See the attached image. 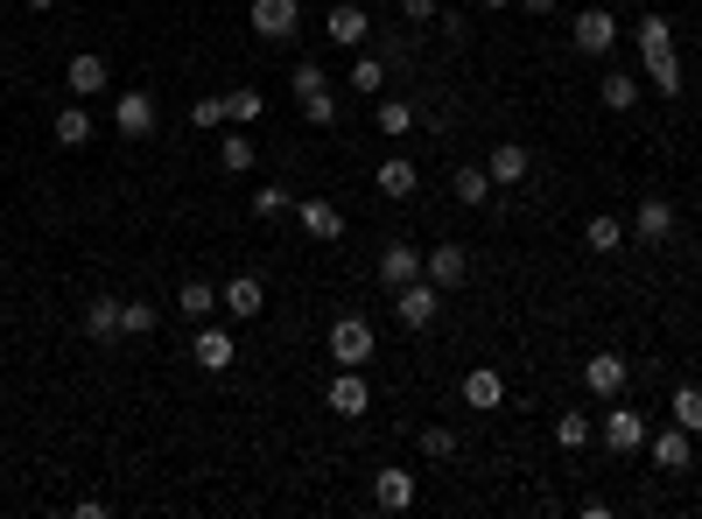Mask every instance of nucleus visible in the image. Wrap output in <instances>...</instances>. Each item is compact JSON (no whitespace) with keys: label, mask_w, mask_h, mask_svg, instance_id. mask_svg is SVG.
Wrapping results in <instances>:
<instances>
[{"label":"nucleus","mask_w":702,"mask_h":519,"mask_svg":"<svg viewBox=\"0 0 702 519\" xmlns=\"http://www.w3.org/2000/svg\"><path fill=\"white\" fill-rule=\"evenodd\" d=\"M372 352H379L372 316H358V310H352V316H337V323H331V358H337V365H366Z\"/></svg>","instance_id":"1"},{"label":"nucleus","mask_w":702,"mask_h":519,"mask_svg":"<svg viewBox=\"0 0 702 519\" xmlns=\"http://www.w3.org/2000/svg\"><path fill=\"white\" fill-rule=\"evenodd\" d=\"M597 442L612 456H639V450H647V414H639V408H612L597 421Z\"/></svg>","instance_id":"2"},{"label":"nucleus","mask_w":702,"mask_h":519,"mask_svg":"<svg viewBox=\"0 0 702 519\" xmlns=\"http://www.w3.org/2000/svg\"><path fill=\"white\" fill-rule=\"evenodd\" d=\"M246 22H253L260 43H289V35L302 29V0H253V8H246Z\"/></svg>","instance_id":"3"},{"label":"nucleus","mask_w":702,"mask_h":519,"mask_svg":"<svg viewBox=\"0 0 702 519\" xmlns=\"http://www.w3.org/2000/svg\"><path fill=\"white\" fill-rule=\"evenodd\" d=\"M393 310H401V323H408V331H429V323H435V310H443V288H435V281L422 274V281L393 288Z\"/></svg>","instance_id":"4"},{"label":"nucleus","mask_w":702,"mask_h":519,"mask_svg":"<svg viewBox=\"0 0 702 519\" xmlns=\"http://www.w3.org/2000/svg\"><path fill=\"white\" fill-rule=\"evenodd\" d=\"M569 35H576V56H604V50L618 43V14H612V8H583Z\"/></svg>","instance_id":"5"},{"label":"nucleus","mask_w":702,"mask_h":519,"mask_svg":"<svg viewBox=\"0 0 702 519\" xmlns=\"http://www.w3.org/2000/svg\"><path fill=\"white\" fill-rule=\"evenodd\" d=\"M674 239V204L668 197H639L633 210V246H668Z\"/></svg>","instance_id":"6"},{"label":"nucleus","mask_w":702,"mask_h":519,"mask_svg":"<svg viewBox=\"0 0 702 519\" xmlns=\"http://www.w3.org/2000/svg\"><path fill=\"white\" fill-rule=\"evenodd\" d=\"M295 225H302V233H310L316 246L345 239V210H337L331 197H302V204H295Z\"/></svg>","instance_id":"7"},{"label":"nucleus","mask_w":702,"mask_h":519,"mask_svg":"<svg viewBox=\"0 0 702 519\" xmlns=\"http://www.w3.org/2000/svg\"><path fill=\"white\" fill-rule=\"evenodd\" d=\"M218 310H233L239 323H253L260 310H268V281H260V274H233L218 288Z\"/></svg>","instance_id":"8"},{"label":"nucleus","mask_w":702,"mask_h":519,"mask_svg":"<svg viewBox=\"0 0 702 519\" xmlns=\"http://www.w3.org/2000/svg\"><path fill=\"white\" fill-rule=\"evenodd\" d=\"M190 358H197L204 372H233V365H239V344H233V331H218V323H204V331L190 337Z\"/></svg>","instance_id":"9"},{"label":"nucleus","mask_w":702,"mask_h":519,"mask_svg":"<svg viewBox=\"0 0 702 519\" xmlns=\"http://www.w3.org/2000/svg\"><path fill=\"white\" fill-rule=\"evenodd\" d=\"M379 281H387V288H408V281H422V246H408V239H387V246H379Z\"/></svg>","instance_id":"10"},{"label":"nucleus","mask_w":702,"mask_h":519,"mask_svg":"<svg viewBox=\"0 0 702 519\" xmlns=\"http://www.w3.org/2000/svg\"><path fill=\"white\" fill-rule=\"evenodd\" d=\"M112 127H120L127 141H148V133H155V99H148V91H120V99H112Z\"/></svg>","instance_id":"11"},{"label":"nucleus","mask_w":702,"mask_h":519,"mask_svg":"<svg viewBox=\"0 0 702 519\" xmlns=\"http://www.w3.org/2000/svg\"><path fill=\"white\" fill-rule=\"evenodd\" d=\"M366 29H372V14L358 8V0H337V8L324 14V35H331L337 50H358V43H366Z\"/></svg>","instance_id":"12"},{"label":"nucleus","mask_w":702,"mask_h":519,"mask_svg":"<svg viewBox=\"0 0 702 519\" xmlns=\"http://www.w3.org/2000/svg\"><path fill=\"white\" fill-rule=\"evenodd\" d=\"M625 372H633V365H625L618 352H591V358H583V387H591L597 400H612L625 387Z\"/></svg>","instance_id":"13"},{"label":"nucleus","mask_w":702,"mask_h":519,"mask_svg":"<svg viewBox=\"0 0 702 519\" xmlns=\"http://www.w3.org/2000/svg\"><path fill=\"white\" fill-rule=\"evenodd\" d=\"M422 274H429L435 288H464L471 253H464V246H429V253H422Z\"/></svg>","instance_id":"14"},{"label":"nucleus","mask_w":702,"mask_h":519,"mask_svg":"<svg viewBox=\"0 0 702 519\" xmlns=\"http://www.w3.org/2000/svg\"><path fill=\"white\" fill-rule=\"evenodd\" d=\"M366 408H372V387H366V379H358V365H345V372L331 379V414H345V421H358V414H366Z\"/></svg>","instance_id":"15"},{"label":"nucleus","mask_w":702,"mask_h":519,"mask_svg":"<svg viewBox=\"0 0 702 519\" xmlns=\"http://www.w3.org/2000/svg\"><path fill=\"white\" fill-rule=\"evenodd\" d=\"M414 491H422V485H414V471H379V477H372V506H379V512H408Z\"/></svg>","instance_id":"16"},{"label":"nucleus","mask_w":702,"mask_h":519,"mask_svg":"<svg viewBox=\"0 0 702 519\" xmlns=\"http://www.w3.org/2000/svg\"><path fill=\"white\" fill-rule=\"evenodd\" d=\"M499 400H506V379L492 372V365H471V372H464V408L492 414V408H499Z\"/></svg>","instance_id":"17"},{"label":"nucleus","mask_w":702,"mask_h":519,"mask_svg":"<svg viewBox=\"0 0 702 519\" xmlns=\"http://www.w3.org/2000/svg\"><path fill=\"white\" fill-rule=\"evenodd\" d=\"M71 99H91V91H106V56H91V50H78L71 56Z\"/></svg>","instance_id":"18"},{"label":"nucleus","mask_w":702,"mask_h":519,"mask_svg":"<svg viewBox=\"0 0 702 519\" xmlns=\"http://www.w3.org/2000/svg\"><path fill=\"white\" fill-rule=\"evenodd\" d=\"M485 169H492V183H499V190H514V183H520L534 162H527V148H520V141H499V148H492V162H485Z\"/></svg>","instance_id":"19"},{"label":"nucleus","mask_w":702,"mask_h":519,"mask_svg":"<svg viewBox=\"0 0 702 519\" xmlns=\"http://www.w3.org/2000/svg\"><path fill=\"white\" fill-rule=\"evenodd\" d=\"M372 183H379V197H414V190H422V176H414V162H408V155H387Z\"/></svg>","instance_id":"20"},{"label":"nucleus","mask_w":702,"mask_h":519,"mask_svg":"<svg viewBox=\"0 0 702 519\" xmlns=\"http://www.w3.org/2000/svg\"><path fill=\"white\" fill-rule=\"evenodd\" d=\"M85 337H120V295H91L85 302Z\"/></svg>","instance_id":"21"},{"label":"nucleus","mask_w":702,"mask_h":519,"mask_svg":"<svg viewBox=\"0 0 702 519\" xmlns=\"http://www.w3.org/2000/svg\"><path fill=\"white\" fill-rule=\"evenodd\" d=\"M597 99L612 106V112H633V106H639V78H633V71H604Z\"/></svg>","instance_id":"22"},{"label":"nucleus","mask_w":702,"mask_h":519,"mask_svg":"<svg viewBox=\"0 0 702 519\" xmlns=\"http://www.w3.org/2000/svg\"><path fill=\"white\" fill-rule=\"evenodd\" d=\"M647 442H654V464L660 471H689V442H695L689 429H668V435H647Z\"/></svg>","instance_id":"23"},{"label":"nucleus","mask_w":702,"mask_h":519,"mask_svg":"<svg viewBox=\"0 0 702 519\" xmlns=\"http://www.w3.org/2000/svg\"><path fill=\"white\" fill-rule=\"evenodd\" d=\"M260 112H268V99H260L253 85H233V91H225V120H233V127H253Z\"/></svg>","instance_id":"24"},{"label":"nucleus","mask_w":702,"mask_h":519,"mask_svg":"<svg viewBox=\"0 0 702 519\" xmlns=\"http://www.w3.org/2000/svg\"><path fill=\"white\" fill-rule=\"evenodd\" d=\"M218 162H225V169H233V176H246V169H253V162H260V148H253V133H239V127H233V133H225V141H218Z\"/></svg>","instance_id":"25"},{"label":"nucleus","mask_w":702,"mask_h":519,"mask_svg":"<svg viewBox=\"0 0 702 519\" xmlns=\"http://www.w3.org/2000/svg\"><path fill=\"white\" fill-rule=\"evenodd\" d=\"M583 246H591L597 260H604V253H618V246H625V225L612 218V210H604V218H591V225H583Z\"/></svg>","instance_id":"26"},{"label":"nucleus","mask_w":702,"mask_h":519,"mask_svg":"<svg viewBox=\"0 0 702 519\" xmlns=\"http://www.w3.org/2000/svg\"><path fill=\"white\" fill-rule=\"evenodd\" d=\"M647 78H654V91H668V99H674L689 71H681V56H674V50H654V56H647Z\"/></svg>","instance_id":"27"},{"label":"nucleus","mask_w":702,"mask_h":519,"mask_svg":"<svg viewBox=\"0 0 702 519\" xmlns=\"http://www.w3.org/2000/svg\"><path fill=\"white\" fill-rule=\"evenodd\" d=\"M176 310H183L190 323H204V316H212V310H218V288H212V281H183V295H176Z\"/></svg>","instance_id":"28"},{"label":"nucleus","mask_w":702,"mask_h":519,"mask_svg":"<svg viewBox=\"0 0 702 519\" xmlns=\"http://www.w3.org/2000/svg\"><path fill=\"white\" fill-rule=\"evenodd\" d=\"M668 414H674V429H689V435H702V387H674V400H668Z\"/></svg>","instance_id":"29"},{"label":"nucleus","mask_w":702,"mask_h":519,"mask_svg":"<svg viewBox=\"0 0 702 519\" xmlns=\"http://www.w3.org/2000/svg\"><path fill=\"white\" fill-rule=\"evenodd\" d=\"M639 56H654V50H674V22H668V14H639Z\"/></svg>","instance_id":"30"},{"label":"nucleus","mask_w":702,"mask_h":519,"mask_svg":"<svg viewBox=\"0 0 702 519\" xmlns=\"http://www.w3.org/2000/svg\"><path fill=\"white\" fill-rule=\"evenodd\" d=\"M56 141H64V148H85V141H91V112H85V106H64V112H56Z\"/></svg>","instance_id":"31"},{"label":"nucleus","mask_w":702,"mask_h":519,"mask_svg":"<svg viewBox=\"0 0 702 519\" xmlns=\"http://www.w3.org/2000/svg\"><path fill=\"white\" fill-rule=\"evenodd\" d=\"M555 442H562V450H591V442H597V421H591V414H562V421H555Z\"/></svg>","instance_id":"32"},{"label":"nucleus","mask_w":702,"mask_h":519,"mask_svg":"<svg viewBox=\"0 0 702 519\" xmlns=\"http://www.w3.org/2000/svg\"><path fill=\"white\" fill-rule=\"evenodd\" d=\"M155 323H162L155 302H120V337H148Z\"/></svg>","instance_id":"33"},{"label":"nucleus","mask_w":702,"mask_h":519,"mask_svg":"<svg viewBox=\"0 0 702 519\" xmlns=\"http://www.w3.org/2000/svg\"><path fill=\"white\" fill-rule=\"evenodd\" d=\"M492 190H499V183H492V169H457V197L464 204H492Z\"/></svg>","instance_id":"34"},{"label":"nucleus","mask_w":702,"mask_h":519,"mask_svg":"<svg viewBox=\"0 0 702 519\" xmlns=\"http://www.w3.org/2000/svg\"><path fill=\"white\" fill-rule=\"evenodd\" d=\"M289 85H295V99H316V91H331V71H324V64H310V56H302Z\"/></svg>","instance_id":"35"},{"label":"nucleus","mask_w":702,"mask_h":519,"mask_svg":"<svg viewBox=\"0 0 702 519\" xmlns=\"http://www.w3.org/2000/svg\"><path fill=\"white\" fill-rule=\"evenodd\" d=\"M352 91H366V99L387 91V64H379V56H358V64H352Z\"/></svg>","instance_id":"36"},{"label":"nucleus","mask_w":702,"mask_h":519,"mask_svg":"<svg viewBox=\"0 0 702 519\" xmlns=\"http://www.w3.org/2000/svg\"><path fill=\"white\" fill-rule=\"evenodd\" d=\"M422 456L429 464H450L457 456V429H422Z\"/></svg>","instance_id":"37"},{"label":"nucleus","mask_w":702,"mask_h":519,"mask_svg":"<svg viewBox=\"0 0 702 519\" xmlns=\"http://www.w3.org/2000/svg\"><path fill=\"white\" fill-rule=\"evenodd\" d=\"M414 127V106L408 99H379V133H408Z\"/></svg>","instance_id":"38"},{"label":"nucleus","mask_w":702,"mask_h":519,"mask_svg":"<svg viewBox=\"0 0 702 519\" xmlns=\"http://www.w3.org/2000/svg\"><path fill=\"white\" fill-rule=\"evenodd\" d=\"M302 120H310V127H337V91H316V99H302Z\"/></svg>","instance_id":"39"},{"label":"nucleus","mask_w":702,"mask_h":519,"mask_svg":"<svg viewBox=\"0 0 702 519\" xmlns=\"http://www.w3.org/2000/svg\"><path fill=\"white\" fill-rule=\"evenodd\" d=\"M289 204H295V197H289V190H281V183H274V190H253V210H260V218H281V210H289Z\"/></svg>","instance_id":"40"},{"label":"nucleus","mask_w":702,"mask_h":519,"mask_svg":"<svg viewBox=\"0 0 702 519\" xmlns=\"http://www.w3.org/2000/svg\"><path fill=\"white\" fill-rule=\"evenodd\" d=\"M190 127H204V133L225 127V99H197V106H190Z\"/></svg>","instance_id":"41"},{"label":"nucleus","mask_w":702,"mask_h":519,"mask_svg":"<svg viewBox=\"0 0 702 519\" xmlns=\"http://www.w3.org/2000/svg\"><path fill=\"white\" fill-rule=\"evenodd\" d=\"M401 14L408 22H435V0H401Z\"/></svg>","instance_id":"42"},{"label":"nucleus","mask_w":702,"mask_h":519,"mask_svg":"<svg viewBox=\"0 0 702 519\" xmlns=\"http://www.w3.org/2000/svg\"><path fill=\"white\" fill-rule=\"evenodd\" d=\"M520 8H527V14H548V8H555V0H520Z\"/></svg>","instance_id":"43"},{"label":"nucleus","mask_w":702,"mask_h":519,"mask_svg":"<svg viewBox=\"0 0 702 519\" xmlns=\"http://www.w3.org/2000/svg\"><path fill=\"white\" fill-rule=\"evenodd\" d=\"M29 8H56V0H29Z\"/></svg>","instance_id":"44"},{"label":"nucleus","mask_w":702,"mask_h":519,"mask_svg":"<svg viewBox=\"0 0 702 519\" xmlns=\"http://www.w3.org/2000/svg\"><path fill=\"white\" fill-rule=\"evenodd\" d=\"M478 8H506V0H478Z\"/></svg>","instance_id":"45"}]
</instances>
